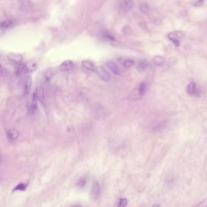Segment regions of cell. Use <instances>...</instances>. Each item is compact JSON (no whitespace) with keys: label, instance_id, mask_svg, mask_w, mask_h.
<instances>
[{"label":"cell","instance_id":"cell-16","mask_svg":"<svg viewBox=\"0 0 207 207\" xmlns=\"http://www.w3.org/2000/svg\"><path fill=\"white\" fill-rule=\"evenodd\" d=\"M25 72H27L26 70V64H24L21 63H18L17 67V73L18 75H22L24 74Z\"/></svg>","mask_w":207,"mask_h":207},{"label":"cell","instance_id":"cell-21","mask_svg":"<svg viewBox=\"0 0 207 207\" xmlns=\"http://www.w3.org/2000/svg\"><path fill=\"white\" fill-rule=\"evenodd\" d=\"M87 183V177H81L77 182V186L79 188H83Z\"/></svg>","mask_w":207,"mask_h":207},{"label":"cell","instance_id":"cell-1","mask_svg":"<svg viewBox=\"0 0 207 207\" xmlns=\"http://www.w3.org/2000/svg\"><path fill=\"white\" fill-rule=\"evenodd\" d=\"M146 88V83L145 82H142L128 96V100L131 102H136L141 100L145 94Z\"/></svg>","mask_w":207,"mask_h":207},{"label":"cell","instance_id":"cell-7","mask_svg":"<svg viewBox=\"0 0 207 207\" xmlns=\"http://www.w3.org/2000/svg\"><path fill=\"white\" fill-rule=\"evenodd\" d=\"M8 58L15 63H20L23 60V56L20 54H16L13 52H10L8 55Z\"/></svg>","mask_w":207,"mask_h":207},{"label":"cell","instance_id":"cell-18","mask_svg":"<svg viewBox=\"0 0 207 207\" xmlns=\"http://www.w3.org/2000/svg\"><path fill=\"white\" fill-rule=\"evenodd\" d=\"M148 67V63L145 61H140L137 66V69L140 72L145 71Z\"/></svg>","mask_w":207,"mask_h":207},{"label":"cell","instance_id":"cell-28","mask_svg":"<svg viewBox=\"0 0 207 207\" xmlns=\"http://www.w3.org/2000/svg\"><path fill=\"white\" fill-rule=\"evenodd\" d=\"M203 2V0H199V1H198V2H197L196 3V5H195V6H197V7H199V6H202Z\"/></svg>","mask_w":207,"mask_h":207},{"label":"cell","instance_id":"cell-15","mask_svg":"<svg viewBox=\"0 0 207 207\" xmlns=\"http://www.w3.org/2000/svg\"><path fill=\"white\" fill-rule=\"evenodd\" d=\"M55 72H56V71L54 68H50L48 70H47L45 75L46 80L47 81H49L54 77Z\"/></svg>","mask_w":207,"mask_h":207},{"label":"cell","instance_id":"cell-19","mask_svg":"<svg viewBox=\"0 0 207 207\" xmlns=\"http://www.w3.org/2000/svg\"><path fill=\"white\" fill-rule=\"evenodd\" d=\"M26 66L27 72H33L37 68V64L36 63H28L26 64Z\"/></svg>","mask_w":207,"mask_h":207},{"label":"cell","instance_id":"cell-14","mask_svg":"<svg viewBox=\"0 0 207 207\" xmlns=\"http://www.w3.org/2000/svg\"><path fill=\"white\" fill-rule=\"evenodd\" d=\"M187 92L190 95L196 94L197 93L196 84L194 81L190 82L187 86Z\"/></svg>","mask_w":207,"mask_h":207},{"label":"cell","instance_id":"cell-8","mask_svg":"<svg viewBox=\"0 0 207 207\" xmlns=\"http://www.w3.org/2000/svg\"><path fill=\"white\" fill-rule=\"evenodd\" d=\"M106 66L108 69L111 71V72L116 75H118L120 74V71L118 66L112 61H109L106 63Z\"/></svg>","mask_w":207,"mask_h":207},{"label":"cell","instance_id":"cell-11","mask_svg":"<svg viewBox=\"0 0 207 207\" xmlns=\"http://www.w3.org/2000/svg\"><path fill=\"white\" fill-rule=\"evenodd\" d=\"M35 93H36L37 98L39 100V102L43 105H45V98L44 90H43V88L41 86L37 87L36 89Z\"/></svg>","mask_w":207,"mask_h":207},{"label":"cell","instance_id":"cell-2","mask_svg":"<svg viewBox=\"0 0 207 207\" xmlns=\"http://www.w3.org/2000/svg\"><path fill=\"white\" fill-rule=\"evenodd\" d=\"M95 72L99 78L104 81H108L111 79V75L109 72L102 66H97L96 68Z\"/></svg>","mask_w":207,"mask_h":207},{"label":"cell","instance_id":"cell-22","mask_svg":"<svg viewBox=\"0 0 207 207\" xmlns=\"http://www.w3.org/2000/svg\"><path fill=\"white\" fill-rule=\"evenodd\" d=\"M32 6V3L29 2V1H25L23 2L21 5V9L23 11H26V10H28L30 9L31 8V7Z\"/></svg>","mask_w":207,"mask_h":207},{"label":"cell","instance_id":"cell-6","mask_svg":"<svg viewBox=\"0 0 207 207\" xmlns=\"http://www.w3.org/2000/svg\"><path fill=\"white\" fill-rule=\"evenodd\" d=\"M37 96L35 93H33L32 94V99H31V102L29 104V112L30 114H33V113H35V112L36 111L37 108H38V103H37Z\"/></svg>","mask_w":207,"mask_h":207},{"label":"cell","instance_id":"cell-4","mask_svg":"<svg viewBox=\"0 0 207 207\" xmlns=\"http://www.w3.org/2000/svg\"><path fill=\"white\" fill-rule=\"evenodd\" d=\"M133 0H122L119 5V8L122 12H127L133 8Z\"/></svg>","mask_w":207,"mask_h":207},{"label":"cell","instance_id":"cell-20","mask_svg":"<svg viewBox=\"0 0 207 207\" xmlns=\"http://www.w3.org/2000/svg\"><path fill=\"white\" fill-rule=\"evenodd\" d=\"M14 21L11 20H7L3 21L1 23V27L2 28H9L14 25Z\"/></svg>","mask_w":207,"mask_h":207},{"label":"cell","instance_id":"cell-27","mask_svg":"<svg viewBox=\"0 0 207 207\" xmlns=\"http://www.w3.org/2000/svg\"><path fill=\"white\" fill-rule=\"evenodd\" d=\"M122 30L126 34H131L132 33V29L129 26H125L123 28Z\"/></svg>","mask_w":207,"mask_h":207},{"label":"cell","instance_id":"cell-3","mask_svg":"<svg viewBox=\"0 0 207 207\" xmlns=\"http://www.w3.org/2000/svg\"><path fill=\"white\" fill-rule=\"evenodd\" d=\"M100 194V185L97 181H94L91 189V197L94 200H97Z\"/></svg>","mask_w":207,"mask_h":207},{"label":"cell","instance_id":"cell-13","mask_svg":"<svg viewBox=\"0 0 207 207\" xmlns=\"http://www.w3.org/2000/svg\"><path fill=\"white\" fill-rule=\"evenodd\" d=\"M81 64H82L83 67L85 69H86V70H88L90 71H95L96 70V67L94 63L89 60H85L82 61Z\"/></svg>","mask_w":207,"mask_h":207},{"label":"cell","instance_id":"cell-17","mask_svg":"<svg viewBox=\"0 0 207 207\" xmlns=\"http://www.w3.org/2000/svg\"><path fill=\"white\" fill-rule=\"evenodd\" d=\"M165 58L162 56H156L153 58L154 63L157 66H161L165 62Z\"/></svg>","mask_w":207,"mask_h":207},{"label":"cell","instance_id":"cell-9","mask_svg":"<svg viewBox=\"0 0 207 207\" xmlns=\"http://www.w3.org/2000/svg\"><path fill=\"white\" fill-rule=\"evenodd\" d=\"M74 66V63L71 60H66L64 62H63L59 68L60 69V71H63V72H66V71H69L70 70H71L72 69Z\"/></svg>","mask_w":207,"mask_h":207},{"label":"cell","instance_id":"cell-26","mask_svg":"<svg viewBox=\"0 0 207 207\" xmlns=\"http://www.w3.org/2000/svg\"><path fill=\"white\" fill-rule=\"evenodd\" d=\"M128 205V200L126 198L121 199L119 201V203L118 205V206L119 207H124Z\"/></svg>","mask_w":207,"mask_h":207},{"label":"cell","instance_id":"cell-10","mask_svg":"<svg viewBox=\"0 0 207 207\" xmlns=\"http://www.w3.org/2000/svg\"><path fill=\"white\" fill-rule=\"evenodd\" d=\"M6 134H7V137L8 139H9L11 141H15L17 140L20 136L19 132L15 129L9 130L7 131Z\"/></svg>","mask_w":207,"mask_h":207},{"label":"cell","instance_id":"cell-24","mask_svg":"<svg viewBox=\"0 0 207 207\" xmlns=\"http://www.w3.org/2000/svg\"><path fill=\"white\" fill-rule=\"evenodd\" d=\"M27 185L26 183H20L17 185L14 189L13 191H24L27 188Z\"/></svg>","mask_w":207,"mask_h":207},{"label":"cell","instance_id":"cell-23","mask_svg":"<svg viewBox=\"0 0 207 207\" xmlns=\"http://www.w3.org/2000/svg\"><path fill=\"white\" fill-rule=\"evenodd\" d=\"M134 64V61L132 59H127L124 61L123 65L126 68H130Z\"/></svg>","mask_w":207,"mask_h":207},{"label":"cell","instance_id":"cell-5","mask_svg":"<svg viewBox=\"0 0 207 207\" xmlns=\"http://www.w3.org/2000/svg\"><path fill=\"white\" fill-rule=\"evenodd\" d=\"M182 36V32L180 31H174L170 32L168 34V38L172 41L173 43L176 46H179L180 45L179 43V39L181 38Z\"/></svg>","mask_w":207,"mask_h":207},{"label":"cell","instance_id":"cell-25","mask_svg":"<svg viewBox=\"0 0 207 207\" xmlns=\"http://www.w3.org/2000/svg\"><path fill=\"white\" fill-rule=\"evenodd\" d=\"M140 10L142 12L144 13V14H147L148 13L149 11V8L148 6V5L145 4V3H142L140 5Z\"/></svg>","mask_w":207,"mask_h":207},{"label":"cell","instance_id":"cell-12","mask_svg":"<svg viewBox=\"0 0 207 207\" xmlns=\"http://www.w3.org/2000/svg\"><path fill=\"white\" fill-rule=\"evenodd\" d=\"M32 87V78L27 77L24 81V95H27L29 94Z\"/></svg>","mask_w":207,"mask_h":207}]
</instances>
